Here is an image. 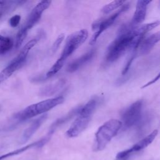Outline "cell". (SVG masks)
Returning <instances> with one entry per match:
<instances>
[{
	"label": "cell",
	"mask_w": 160,
	"mask_h": 160,
	"mask_svg": "<svg viewBox=\"0 0 160 160\" xmlns=\"http://www.w3.org/2000/svg\"><path fill=\"white\" fill-rule=\"evenodd\" d=\"M144 36H139L136 31V26L131 22L124 24L119 29L116 38L107 48L105 61L112 63L118 60L128 50L138 51Z\"/></svg>",
	"instance_id": "1"
},
{
	"label": "cell",
	"mask_w": 160,
	"mask_h": 160,
	"mask_svg": "<svg viewBox=\"0 0 160 160\" xmlns=\"http://www.w3.org/2000/svg\"><path fill=\"white\" fill-rule=\"evenodd\" d=\"M121 128V121L116 119H109L102 124L95 134L93 151L98 152L103 150L111 139L117 135Z\"/></svg>",
	"instance_id": "2"
},
{
	"label": "cell",
	"mask_w": 160,
	"mask_h": 160,
	"mask_svg": "<svg viewBox=\"0 0 160 160\" xmlns=\"http://www.w3.org/2000/svg\"><path fill=\"white\" fill-rule=\"evenodd\" d=\"M96 109L95 104L91 102H88L81 106L76 119L66 132V136L76 138L88 128Z\"/></svg>",
	"instance_id": "3"
},
{
	"label": "cell",
	"mask_w": 160,
	"mask_h": 160,
	"mask_svg": "<svg viewBox=\"0 0 160 160\" xmlns=\"http://www.w3.org/2000/svg\"><path fill=\"white\" fill-rule=\"evenodd\" d=\"M142 101L138 100L122 111L121 121L124 129L136 127L141 121L142 117Z\"/></svg>",
	"instance_id": "4"
},
{
	"label": "cell",
	"mask_w": 160,
	"mask_h": 160,
	"mask_svg": "<svg viewBox=\"0 0 160 160\" xmlns=\"http://www.w3.org/2000/svg\"><path fill=\"white\" fill-rule=\"evenodd\" d=\"M88 36V32L85 29H80L70 34L66 39L64 47L59 58L66 62L67 58L86 41Z\"/></svg>",
	"instance_id": "5"
},
{
	"label": "cell",
	"mask_w": 160,
	"mask_h": 160,
	"mask_svg": "<svg viewBox=\"0 0 160 160\" xmlns=\"http://www.w3.org/2000/svg\"><path fill=\"white\" fill-rule=\"evenodd\" d=\"M129 3L124 4L119 10H118L116 12H114L108 18L103 20L98 21L94 22L92 24V29L94 31H95V32L89 41V44L93 45L94 43H96V42L97 41L98 39L101 36V34L105 30H106L110 26H111L114 24L115 21L117 19V18L121 14L126 12L129 9Z\"/></svg>",
	"instance_id": "6"
},
{
	"label": "cell",
	"mask_w": 160,
	"mask_h": 160,
	"mask_svg": "<svg viewBox=\"0 0 160 160\" xmlns=\"http://www.w3.org/2000/svg\"><path fill=\"white\" fill-rule=\"evenodd\" d=\"M158 134V130L154 129L150 134L139 140L131 148L118 152L116 155V159L118 160H128L132 155L140 152L151 144L155 139Z\"/></svg>",
	"instance_id": "7"
},
{
	"label": "cell",
	"mask_w": 160,
	"mask_h": 160,
	"mask_svg": "<svg viewBox=\"0 0 160 160\" xmlns=\"http://www.w3.org/2000/svg\"><path fill=\"white\" fill-rule=\"evenodd\" d=\"M51 3V1H41L38 2L32 9L24 26L28 30L31 29L39 21L42 12L50 6Z\"/></svg>",
	"instance_id": "8"
},
{
	"label": "cell",
	"mask_w": 160,
	"mask_h": 160,
	"mask_svg": "<svg viewBox=\"0 0 160 160\" xmlns=\"http://www.w3.org/2000/svg\"><path fill=\"white\" fill-rule=\"evenodd\" d=\"M64 101V98L62 96H59L33 104L36 114L38 115L45 114L58 105L62 104Z\"/></svg>",
	"instance_id": "9"
},
{
	"label": "cell",
	"mask_w": 160,
	"mask_h": 160,
	"mask_svg": "<svg viewBox=\"0 0 160 160\" xmlns=\"http://www.w3.org/2000/svg\"><path fill=\"white\" fill-rule=\"evenodd\" d=\"M151 2V1H138L134 16L131 22L132 24L134 26H138L144 21L146 16L148 6Z\"/></svg>",
	"instance_id": "10"
},
{
	"label": "cell",
	"mask_w": 160,
	"mask_h": 160,
	"mask_svg": "<svg viewBox=\"0 0 160 160\" xmlns=\"http://www.w3.org/2000/svg\"><path fill=\"white\" fill-rule=\"evenodd\" d=\"M160 41V31L154 32L146 38H144L139 46V53L142 55L148 54L154 46Z\"/></svg>",
	"instance_id": "11"
},
{
	"label": "cell",
	"mask_w": 160,
	"mask_h": 160,
	"mask_svg": "<svg viewBox=\"0 0 160 160\" xmlns=\"http://www.w3.org/2000/svg\"><path fill=\"white\" fill-rule=\"evenodd\" d=\"M50 137L49 136H46L44 138L39 139L37 141L33 142L31 144H29L28 145H26L22 148H20L19 149H17L16 150L10 151L9 152H7L4 154H2L1 156H0V160H4L6 158L12 157L13 156H16V155H18L19 154H21L25 151H26L27 150L29 149H32L34 148H41L42 146H43L44 144H46L48 141L49 140Z\"/></svg>",
	"instance_id": "12"
},
{
	"label": "cell",
	"mask_w": 160,
	"mask_h": 160,
	"mask_svg": "<svg viewBox=\"0 0 160 160\" xmlns=\"http://www.w3.org/2000/svg\"><path fill=\"white\" fill-rule=\"evenodd\" d=\"M48 118V114L45 113L36 119L31 124L26 128L21 139V142L22 144H24L37 131V130L41 127L42 124Z\"/></svg>",
	"instance_id": "13"
},
{
	"label": "cell",
	"mask_w": 160,
	"mask_h": 160,
	"mask_svg": "<svg viewBox=\"0 0 160 160\" xmlns=\"http://www.w3.org/2000/svg\"><path fill=\"white\" fill-rule=\"evenodd\" d=\"M96 50L94 49H91L79 58L74 60L71 63H69L67 67V71L69 72H73L77 71L83 65L90 61L91 59L94 56Z\"/></svg>",
	"instance_id": "14"
},
{
	"label": "cell",
	"mask_w": 160,
	"mask_h": 160,
	"mask_svg": "<svg viewBox=\"0 0 160 160\" xmlns=\"http://www.w3.org/2000/svg\"><path fill=\"white\" fill-rule=\"evenodd\" d=\"M81 106L76 107L75 108L72 109V110H71L67 114H66L64 116H62L61 118L56 119L50 126L49 128V130L48 131V136L50 137L53 134V133L55 132V131L57 129V128H58L59 127H60L61 126L63 125L64 124L66 123L67 122H68L69 121H70L71 119H72L74 117L76 116L79 111V109L81 108Z\"/></svg>",
	"instance_id": "15"
},
{
	"label": "cell",
	"mask_w": 160,
	"mask_h": 160,
	"mask_svg": "<svg viewBox=\"0 0 160 160\" xmlns=\"http://www.w3.org/2000/svg\"><path fill=\"white\" fill-rule=\"evenodd\" d=\"M22 65L12 59L10 63L0 72V84L7 80L11 75Z\"/></svg>",
	"instance_id": "16"
},
{
	"label": "cell",
	"mask_w": 160,
	"mask_h": 160,
	"mask_svg": "<svg viewBox=\"0 0 160 160\" xmlns=\"http://www.w3.org/2000/svg\"><path fill=\"white\" fill-rule=\"evenodd\" d=\"M65 81L64 79H60L54 84H49L41 88L39 91V94L42 96H52L59 91L63 87Z\"/></svg>",
	"instance_id": "17"
},
{
	"label": "cell",
	"mask_w": 160,
	"mask_h": 160,
	"mask_svg": "<svg viewBox=\"0 0 160 160\" xmlns=\"http://www.w3.org/2000/svg\"><path fill=\"white\" fill-rule=\"evenodd\" d=\"M36 112L34 108V105L31 104L26 107L22 111L17 112L14 118L19 121H24L29 119H31L34 116H36Z\"/></svg>",
	"instance_id": "18"
},
{
	"label": "cell",
	"mask_w": 160,
	"mask_h": 160,
	"mask_svg": "<svg viewBox=\"0 0 160 160\" xmlns=\"http://www.w3.org/2000/svg\"><path fill=\"white\" fill-rule=\"evenodd\" d=\"M38 39L37 38H34L32 39L31 40H30L29 41H28L25 45L22 48V49L21 50V51L19 52V53L17 55L16 57H15L14 58L17 60L19 61H21L22 62H24L26 60V58L28 56V54L29 52V51L37 44Z\"/></svg>",
	"instance_id": "19"
},
{
	"label": "cell",
	"mask_w": 160,
	"mask_h": 160,
	"mask_svg": "<svg viewBox=\"0 0 160 160\" xmlns=\"http://www.w3.org/2000/svg\"><path fill=\"white\" fill-rule=\"evenodd\" d=\"M14 46L11 38L0 34V55H3L10 51Z\"/></svg>",
	"instance_id": "20"
},
{
	"label": "cell",
	"mask_w": 160,
	"mask_h": 160,
	"mask_svg": "<svg viewBox=\"0 0 160 160\" xmlns=\"http://www.w3.org/2000/svg\"><path fill=\"white\" fill-rule=\"evenodd\" d=\"M124 4H125V1H113L107 4H106L102 9L101 12L104 14H107L111 12L112 11L118 9L119 7H121Z\"/></svg>",
	"instance_id": "21"
},
{
	"label": "cell",
	"mask_w": 160,
	"mask_h": 160,
	"mask_svg": "<svg viewBox=\"0 0 160 160\" xmlns=\"http://www.w3.org/2000/svg\"><path fill=\"white\" fill-rule=\"evenodd\" d=\"M64 63H65V61H62L60 58H58V60L54 62V64L52 66V67L49 69V70L46 73V78H49L53 76L54 75H55L62 68Z\"/></svg>",
	"instance_id": "22"
},
{
	"label": "cell",
	"mask_w": 160,
	"mask_h": 160,
	"mask_svg": "<svg viewBox=\"0 0 160 160\" xmlns=\"http://www.w3.org/2000/svg\"><path fill=\"white\" fill-rule=\"evenodd\" d=\"M28 30L23 26L21 29L19 30L16 34V41H15V48L16 49H19L21 46L22 45V42H24V40L26 39L27 36V33H28Z\"/></svg>",
	"instance_id": "23"
},
{
	"label": "cell",
	"mask_w": 160,
	"mask_h": 160,
	"mask_svg": "<svg viewBox=\"0 0 160 160\" xmlns=\"http://www.w3.org/2000/svg\"><path fill=\"white\" fill-rule=\"evenodd\" d=\"M64 37H65V36H64V34H63V33L59 34L58 36V38H56V39L55 40V41L54 42V43L52 46L51 49H52V51L53 52H55L58 50V49L59 48L61 44L62 43V42L64 39Z\"/></svg>",
	"instance_id": "24"
},
{
	"label": "cell",
	"mask_w": 160,
	"mask_h": 160,
	"mask_svg": "<svg viewBox=\"0 0 160 160\" xmlns=\"http://www.w3.org/2000/svg\"><path fill=\"white\" fill-rule=\"evenodd\" d=\"M21 16L19 15V14H16L13 16H12L10 19H9V25L12 27V28H15V27H17L19 22H20V21H21Z\"/></svg>",
	"instance_id": "25"
},
{
	"label": "cell",
	"mask_w": 160,
	"mask_h": 160,
	"mask_svg": "<svg viewBox=\"0 0 160 160\" xmlns=\"http://www.w3.org/2000/svg\"><path fill=\"white\" fill-rule=\"evenodd\" d=\"M159 79H160V72H159V74H158L153 79H152L151 81H149L148 82H147L146 84H145L144 85H143V86L141 87V88H146V87H148V86H150V85L153 84L155 83L156 81H158Z\"/></svg>",
	"instance_id": "26"
},
{
	"label": "cell",
	"mask_w": 160,
	"mask_h": 160,
	"mask_svg": "<svg viewBox=\"0 0 160 160\" xmlns=\"http://www.w3.org/2000/svg\"><path fill=\"white\" fill-rule=\"evenodd\" d=\"M115 160H118V159H115Z\"/></svg>",
	"instance_id": "27"
}]
</instances>
